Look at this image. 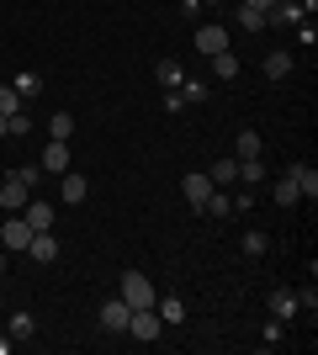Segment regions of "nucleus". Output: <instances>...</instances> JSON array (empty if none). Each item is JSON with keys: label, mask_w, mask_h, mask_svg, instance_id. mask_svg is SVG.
<instances>
[{"label": "nucleus", "mask_w": 318, "mask_h": 355, "mask_svg": "<svg viewBox=\"0 0 318 355\" xmlns=\"http://www.w3.org/2000/svg\"><path fill=\"white\" fill-rule=\"evenodd\" d=\"M122 302H127V308H154V297H159V292H154V282H149V276H143V270H122Z\"/></svg>", "instance_id": "obj_1"}, {"label": "nucleus", "mask_w": 318, "mask_h": 355, "mask_svg": "<svg viewBox=\"0 0 318 355\" xmlns=\"http://www.w3.org/2000/svg\"><path fill=\"white\" fill-rule=\"evenodd\" d=\"M122 334H133L138 345H154L159 334H165V324H159V313H154V308H133V313H127V329H122Z\"/></svg>", "instance_id": "obj_2"}, {"label": "nucleus", "mask_w": 318, "mask_h": 355, "mask_svg": "<svg viewBox=\"0 0 318 355\" xmlns=\"http://www.w3.org/2000/svg\"><path fill=\"white\" fill-rule=\"evenodd\" d=\"M0 244H6L11 254H27V244H32V228H27V218H21V212H11V218L0 223Z\"/></svg>", "instance_id": "obj_3"}, {"label": "nucleus", "mask_w": 318, "mask_h": 355, "mask_svg": "<svg viewBox=\"0 0 318 355\" xmlns=\"http://www.w3.org/2000/svg\"><path fill=\"white\" fill-rule=\"evenodd\" d=\"M27 202H32V186L11 170V175H6V186H0V207H6V212H21Z\"/></svg>", "instance_id": "obj_4"}, {"label": "nucleus", "mask_w": 318, "mask_h": 355, "mask_svg": "<svg viewBox=\"0 0 318 355\" xmlns=\"http://www.w3.org/2000/svg\"><path fill=\"white\" fill-rule=\"evenodd\" d=\"M127 313H133V308H127L122 297H106V302H101V329H106V334H122V329H127Z\"/></svg>", "instance_id": "obj_5"}, {"label": "nucleus", "mask_w": 318, "mask_h": 355, "mask_svg": "<svg viewBox=\"0 0 318 355\" xmlns=\"http://www.w3.org/2000/svg\"><path fill=\"white\" fill-rule=\"evenodd\" d=\"M197 48L207 53V59H212V53H223V48H228V32L218 27V21H202V27H197Z\"/></svg>", "instance_id": "obj_6"}, {"label": "nucleus", "mask_w": 318, "mask_h": 355, "mask_svg": "<svg viewBox=\"0 0 318 355\" xmlns=\"http://www.w3.org/2000/svg\"><path fill=\"white\" fill-rule=\"evenodd\" d=\"M59 196L69 202V207H80V202L91 196V180L80 175V170H64V186H59Z\"/></svg>", "instance_id": "obj_7"}, {"label": "nucleus", "mask_w": 318, "mask_h": 355, "mask_svg": "<svg viewBox=\"0 0 318 355\" xmlns=\"http://www.w3.org/2000/svg\"><path fill=\"white\" fill-rule=\"evenodd\" d=\"M27 254H32V260H43V266H53V260H59V239H53V228H43V234H32Z\"/></svg>", "instance_id": "obj_8"}, {"label": "nucleus", "mask_w": 318, "mask_h": 355, "mask_svg": "<svg viewBox=\"0 0 318 355\" xmlns=\"http://www.w3.org/2000/svg\"><path fill=\"white\" fill-rule=\"evenodd\" d=\"M297 313H303V308H297V292L276 286V292H271V318H276V324H287V318H297Z\"/></svg>", "instance_id": "obj_9"}, {"label": "nucleus", "mask_w": 318, "mask_h": 355, "mask_svg": "<svg viewBox=\"0 0 318 355\" xmlns=\"http://www.w3.org/2000/svg\"><path fill=\"white\" fill-rule=\"evenodd\" d=\"M181 191H186V202H191V207H202V202H207V191H212V175H207V170H191V175L181 180Z\"/></svg>", "instance_id": "obj_10"}, {"label": "nucleus", "mask_w": 318, "mask_h": 355, "mask_svg": "<svg viewBox=\"0 0 318 355\" xmlns=\"http://www.w3.org/2000/svg\"><path fill=\"white\" fill-rule=\"evenodd\" d=\"M260 69H265V80H287L292 74V53L287 48H271V53L260 59Z\"/></svg>", "instance_id": "obj_11"}, {"label": "nucleus", "mask_w": 318, "mask_h": 355, "mask_svg": "<svg viewBox=\"0 0 318 355\" xmlns=\"http://www.w3.org/2000/svg\"><path fill=\"white\" fill-rule=\"evenodd\" d=\"M21 218H27V228H32V234H43V228H53V207H48V202H37V196H32L27 207H21Z\"/></svg>", "instance_id": "obj_12"}, {"label": "nucleus", "mask_w": 318, "mask_h": 355, "mask_svg": "<svg viewBox=\"0 0 318 355\" xmlns=\"http://www.w3.org/2000/svg\"><path fill=\"white\" fill-rule=\"evenodd\" d=\"M197 212H207V218H233V196H228L223 186H212V191H207V202H202Z\"/></svg>", "instance_id": "obj_13"}, {"label": "nucleus", "mask_w": 318, "mask_h": 355, "mask_svg": "<svg viewBox=\"0 0 318 355\" xmlns=\"http://www.w3.org/2000/svg\"><path fill=\"white\" fill-rule=\"evenodd\" d=\"M154 80H159L165 90H181V80H186L181 59H159V64H154Z\"/></svg>", "instance_id": "obj_14"}, {"label": "nucleus", "mask_w": 318, "mask_h": 355, "mask_svg": "<svg viewBox=\"0 0 318 355\" xmlns=\"http://www.w3.org/2000/svg\"><path fill=\"white\" fill-rule=\"evenodd\" d=\"M287 175L297 180V191H303L308 202L318 196V170H313V164H287Z\"/></svg>", "instance_id": "obj_15"}, {"label": "nucleus", "mask_w": 318, "mask_h": 355, "mask_svg": "<svg viewBox=\"0 0 318 355\" xmlns=\"http://www.w3.org/2000/svg\"><path fill=\"white\" fill-rule=\"evenodd\" d=\"M207 175H212V186H223V191H233V186H239V159H218V164L207 170Z\"/></svg>", "instance_id": "obj_16"}, {"label": "nucleus", "mask_w": 318, "mask_h": 355, "mask_svg": "<svg viewBox=\"0 0 318 355\" xmlns=\"http://www.w3.org/2000/svg\"><path fill=\"white\" fill-rule=\"evenodd\" d=\"M212 74H218V80H239V53H233V48H223V53H212Z\"/></svg>", "instance_id": "obj_17"}, {"label": "nucleus", "mask_w": 318, "mask_h": 355, "mask_svg": "<svg viewBox=\"0 0 318 355\" xmlns=\"http://www.w3.org/2000/svg\"><path fill=\"white\" fill-rule=\"evenodd\" d=\"M43 170H69V144H64V138H48V148H43Z\"/></svg>", "instance_id": "obj_18"}, {"label": "nucleus", "mask_w": 318, "mask_h": 355, "mask_svg": "<svg viewBox=\"0 0 318 355\" xmlns=\"http://www.w3.org/2000/svg\"><path fill=\"white\" fill-rule=\"evenodd\" d=\"M260 154H265L260 133H255V128H244V133H239V144H233V159H260Z\"/></svg>", "instance_id": "obj_19"}, {"label": "nucleus", "mask_w": 318, "mask_h": 355, "mask_svg": "<svg viewBox=\"0 0 318 355\" xmlns=\"http://www.w3.org/2000/svg\"><path fill=\"white\" fill-rule=\"evenodd\" d=\"M154 313H159V324H181L186 302H181V297H154Z\"/></svg>", "instance_id": "obj_20"}, {"label": "nucleus", "mask_w": 318, "mask_h": 355, "mask_svg": "<svg viewBox=\"0 0 318 355\" xmlns=\"http://www.w3.org/2000/svg\"><path fill=\"white\" fill-rule=\"evenodd\" d=\"M11 90H16V96H21V101H32V96L43 90V74H37V69H21V74H16V80H11Z\"/></svg>", "instance_id": "obj_21"}, {"label": "nucleus", "mask_w": 318, "mask_h": 355, "mask_svg": "<svg viewBox=\"0 0 318 355\" xmlns=\"http://www.w3.org/2000/svg\"><path fill=\"white\" fill-rule=\"evenodd\" d=\"M271 196L281 202V207H297V202H303V191H297V180H292V175H281V180H276V186H271Z\"/></svg>", "instance_id": "obj_22"}, {"label": "nucleus", "mask_w": 318, "mask_h": 355, "mask_svg": "<svg viewBox=\"0 0 318 355\" xmlns=\"http://www.w3.org/2000/svg\"><path fill=\"white\" fill-rule=\"evenodd\" d=\"M6 334H11V340H32V334H37V318H32V313H11V329H6Z\"/></svg>", "instance_id": "obj_23"}, {"label": "nucleus", "mask_w": 318, "mask_h": 355, "mask_svg": "<svg viewBox=\"0 0 318 355\" xmlns=\"http://www.w3.org/2000/svg\"><path fill=\"white\" fill-rule=\"evenodd\" d=\"M265 180V164L260 159H239V186H260Z\"/></svg>", "instance_id": "obj_24"}, {"label": "nucleus", "mask_w": 318, "mask_h": 355, "mask_svg": "<svg viewBox=\"0 0 318 355\" xmlns=\"http://www.w3.org/2000/svg\"><path fill=\"white\" fill-rule=\"evenodd\" d=\"M207 80H191V74H186V80H181V96H186V106H191V101H207Z\"/></svg>", "instance_id": "obj_25"}, {"label": "nucleus", "mask_w": 318, "mask_h": 355, "mask_svg": "<svg viewBox=\"0 0 318 355\" xmlns=\"http://www.w3.org/2000/svg\"><path fill=\"white\" fill-rule=\"evenodd\" d=\"M239 27H244V32H265V11H255V6H239Z\"/></svg>", "instance_id": "obj_26"}, {"label": "nucleus", "mask_w": 318, "mask_h": 355, "mask_svg": "<svg viewBox=\"0 0 318 355\" xmlns=\"http://www.w3.org/2000/svg\"><path fill=\"white\" fill-rule=\"evenodd\" d=\"M48 133L69 144V133H75V117H69V112H53V122H48Z\"/></svg>", "instance_id": "obj_27"}, {"label": "nucleus", "mask_w": 318, "mask_h": 355, "mask_svg": "<svg viewBox=\"0 0 318 355\" xmlns=\"http://www.w3.org/2000/svg\"><path fill=\"white\" fill-rule=\"evenodd\" d=\"M16 112H21V96L11 85H0V117H16Z\"/></svg>", "instance_id": "obj_28"}, {"label": "nucleus", "mask_w": 318, "mask_h": 355, "mask_svg": "<svg viewBox=\"0 0 318 355\" xmlns=\"http://www.w3.org/2000/svg\"><path fill=\"white\" fill-rule=\"evenodd\" d=\"M233 196V212H249L255 207V186H239V191H228Z\"/></svg>", "instance_id": "obj_29"}, {"label": "nucleus", "mask_w": 318, "mask_h": 355, "mask_svg": "<svg viewBox=\"0 0 318 355\" xmlns=\"http://www.w3.org/2000/svg\"><path fill=\"white\" fill-rule=\"evenodd\" d=\"M244 254H265V234H260V228L244 234Z\"/></svg>", "instance_id": "obj_30"}, {"label": "nucleus", "mask_w": 318, "mask_h": 355, "mask_svg": "<svg viewBox=\"0 0 318 355\" xmlns=\"http://www.w3.org/2000/svg\"><path fill=\"white\" fill-rule=\"evenodd\" d=\"M239 6H255V11H271L276 0H239Z\"/></svg>", "instance_id": "obj_31"}, {"label": "nucleus", "mask_w": 318, "mask_h": 355, "mask_svg": "<svg viewBox=\"0 0 318 355\" xmlns=\"http://www.w3.org/2000/svg\"><path fill=\"white\" fill-rule=\"evenodd\" d=\"M181 11H186V16H197V11H202V0H181Z\"/></svg>", "instance_id": "obj_32"}, {"label": "nucleus", "mask_w": 318, "mask_h": 355, "mask_svg": "<svg viewBox=\"0 0 318 355\" xmlns=\"http://www.w3.org/2000/svg\"><path fill=\"white\" fill-rule=\"evenodd\" d=\"M0 138H11V117H0Z\"/></svg>", "instance_id": "obj_33"}, {"label": "nucleus", "mask_w": 318, "mask_h": 355, "mask_svg": "<svg viewBox=\"0 0 318 355\" xmlns=\"http://www.w3.org/2000/svg\"><path fill=\"white\" fill-rule=\"evenodd\" d=\"M0 355H11V334H6V340H0Z\"/></svg>", "instance_id": "obj_34"}, {"label": "nucleus", "mask_w": 318, "mask_h": 355, "mask_svg": "<svg viewBox=\"0 0 318 355\" xmlns=\"http://www.w3.org/2000/svg\"><path fill=\"white\" fill-rule=\"evenodd\" d=\"M0 276H6V244H0Z\"/></svg>", "instance_id": "obj_35"}, {"label": "nucleus", "mask_w": 318, "mask_h": 355, "mask_svg": "<svg viewBox=\"0 0 318 355\" xmlns=\"http://www.w3.org/2000/svg\"><path fill=\"white\" fill-rule=\"evenodd\" d=\"M202 6H207V0H202Z\"/></svg>", "instance_id": "obj_36"}]
</instances>
